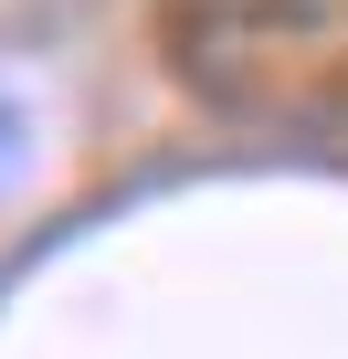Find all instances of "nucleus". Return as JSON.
I'll use <instances>...</instances> for the list:
<instances>
[]
</instances>
